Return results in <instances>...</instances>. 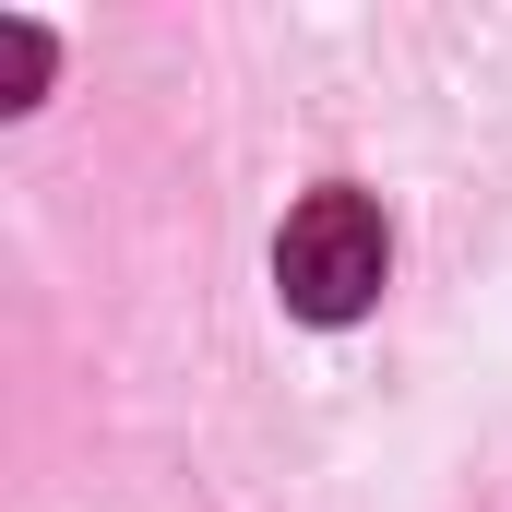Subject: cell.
I'll return each mask as SVG.
<instances>
[{"label":"cell","mask_w":512,"mask_h":512,"mask_svg":"<svg viewBox=\"0 0 512 512\" xmlns=\"http://www.w3.org/2000/svg\"><path fill=\"white\" fill-rule=\"evenodd\" d=\"M0 60H12V108H36V84H48V36H36V24H0Z\"/></svg>","instance_id":"7a4b0ae2"},{"label":"cell","mask_w":512,"mask_h":512,"mask_svg":"<svg viewBox=\"0 0 512 512\" xmlns=\"http://www.w3.org/2000/svg\"><path fill=\"white\" fill-rule=\"evenodd\" d=\"M382 274H393V227H382V203L370 191H310L286 227H274V286H286V310L298 322H358L370 298H382Z\"/></svg>","instance_id":"6da1fadb"}]
</instances>
